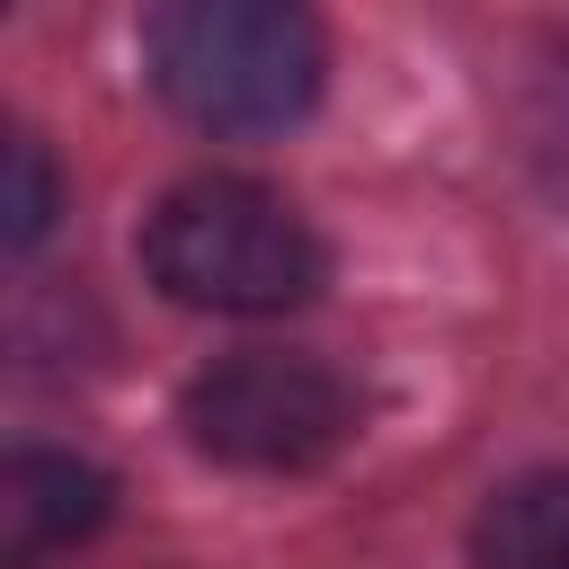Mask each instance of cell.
I'll list each match as a JSON object with an SVG mask.
<instances>
[{
  "label": "cell",
  "mask_w": 569,
  "mask_h": 569,
  "mask_svg": "<svg viewBox=\"0 0 569 569\" xmlns=\"http://www.w3.org/2000/svg\"><path fill=\"white\" fill-rule=\"evenodd\" d=\"M142 267L169 302L187 311H231V320H267L320 293L329 249L320 231L293 213V196L258 187V178H187L151 204L142 222Z\"/></svg>",
  "instance_id": "obj_1"
},
{
  "label": "cell",
  "mask_w": 569,
  "mask_h": 569,
  "mask_svg": "<svg viewBox=\"0 0 569 569\" xmlns=\"http://www.w3.org/2000/svg\"><path fill=\"white\" fill-rule=\"evenodd\" d=\"M160 98L204 133H284L311 116L329 44L284 0H169L142 18Z\"/></svg>",
  "instance_id": "obj_2"
},
{
  "label": "cell",
  "mask_w": 569,
  "mask_h": 569,
  "mask_svg": "<svg viewBox=\"0 0 569 569\" xmlns=\"http://www.w3.org/2000/svg\"><path fill=\"white\" fill-rule=\"evenodd\" d=\"M178 427L204 462L222 471H258V480H293L320 471L347 436H356V391L338 365L320 356H284V347H249L222 356L187 382Z\"/></svg>",
  "instance_id": "obj_3"
},
{
  "label": "cell",
  "mask_w": 569,
  "mask_h": 569,
  "mask_svg": "<svg viewBox=\"0 0 569 569\" xmlns=\"http://www.w3.org/2000/svg\"><path fill=\"white\" fill-rule=\"evenodd\" d=\"M116 507V480L80 453H9L0 462V569H44L89 542Z\"/></svg>",
  "instance_id": "obj_4"
},
{
  "label": "cell",
  "mask_w": 569,
  "mask_h": 569,
  "mask_svg": "<svg viewBox=\"0 0 569 569\" xmlns=\"http://www.w3.org/2000/svg\"><path fill=\"white\" fill-rule=\"evenodd\" d=\"M480 569H569V471H516L471 525Z\"/></svg>",
  "instance_id": "obj_5"
},
{
  "label": "cell",
  "mask_w": 569,
  "mask_h": 569,
  "mask_svg": "<svg viewBox=\"0 0 569 569\" xmlns=\"http://www.w3.org/2000/svg\"><path fill=\"white\" fill-rule=\"evenodd\" d=\"M525 160H533V178L569 204V44L533 71V89H525Z\"/></svg>",
  "instance_id": "obj_6"
},
{
  "label": "cell",
  "mask_w": 569,
  "mask_h": 569,
  "mask_svg": "<svg viewBox=\"0 0 569 569\" xmlns=\"http://www.w3.org/2000/svg\"><path fill=\"white\" fill-rule=\"evenodd\" d=\"M53 222V169L36 133H9V249H36Z\"/></svg>",
  "instance_id": "obj_7"
}]
</instances>
